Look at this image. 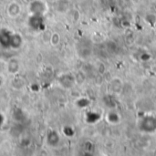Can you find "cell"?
<instances>
[{
  "label": "cell",
  "instance_id": "6da1fadb",
  "mask_svg": "<svg viewBox=\"0 0 156 156\" xmlns=\"http://www.w3.org/2000/svg\"><path fill=\"white\" fill-rule=\"evenodd\" d=\"M140 131L145 133H153L156 132V117L153 115H147L142 117L139 121Z\"/></svg>",
  "mask_w": 156,
  "mask_h": 156
},
{
  "label": "cell",
  "instance_id": "7a4b0ae2",
  "mask_svg": "<svg viewBox=\"0 0 156 156\" xmlns=\"http://www.w3.org/2000/svg\"><path fill=\"white\" fill-rule=\"evenodd\" d=\"M46 5L44 2L40 1V0H34L33 2L30 3L29 9L33 13V15H39L42 16L44 12L46 11Z\"/></svg>",
  "mask_w": 156,
  "mask_h": 156
},
{
  "label": "cell",
  "instance_id": "3957f363",
  "mask_svg": "<svg viewBox=\"0 0 156 156\" xmlns=\"http://www.w3.org/2000/svg\"><path fill=\"white\" fill-rule=\"evenodd\" d=\"M108 121L111 123V124H117L120 120V117L117 113L115 112H110L108 114V117H107Z\"/></svg>",
  "mask_w": 156,
  "mask_h": 156
},
{
  "label": "cell",
  "instance_id": "277c9868",
  "mask_svg": "<svg viewBox=\"0 0 156 156\" xmlns=\"http://www.w3.org/2000/svg\"><path fill=\"white\" fill-rule=\"evenodd\" d=\"M8 13L11 16H17L19 13V6L17 3H12L8 6Z\"/></svg>",
  "mask_w": 156,
  "mask_h": 156
},
{
  "label": "cell",
  "instance_id": "5b68a950",
  "mask_svg": "<svg viewBox=\"0 0 156 156\" xmlns=\"http://www.w3.org/2000/svg\"><path fill=\"white\" fill-rule=\"evenodd\" d=\"M145 21H146L148 24H150L151 26H153V25L156 23V15H155V14H153V13L146 15V17H145Z\"/></svg>",
  "mask_w": 156,
  "mask_h": 156
}]
</instances>
